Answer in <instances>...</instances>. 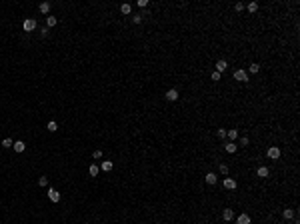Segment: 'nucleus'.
<instances>
[{
  "instance_id": "nucleus-9",
  "label": "nucleus",
  "mask_w": 300,
  "mask_h": 224,
  "mask_svg": "<svg viewBox=\"0 0 300 224\" xmlns=\"http://www.w3.org/2000/svg\"><path fill=\"white\" fill-rule=\"evenodd\" d=\"M224 188L226 190H236L238 188V182L234 178H224Z\"/></svg>"
},
{
  "instance_id": "nucleus-32",
  "label": "nucleus",
  "mask_w": 300,
  "mask_h": 224,
  "mask_svg": "<svg viewBox=\"0 0 300 224\" xmlns=\"http://www.w3.org/2000/svg\"><path fill=\"white\" fill-rule=\"evenodd\" d=\"M92 158H94V160L102 158V150H94V152H92Z\"/></svg>"
},
{
  "instance_id": "nucleus-31",
  "label": "nucleus",
  "mask_w": 300,
  "mask_h": 224,
  "mask_svg": "<svg viewBox=\"0 0 300 224\" xmlns=\"http://www.w3.org/2000/svg\"><path fill=\"white\" fill-rule=\"evenodd\" d=\"M244 8H246V6H244L242 2H236V4H234V10H236V12H242Z\"/></svg>"
},
{
  "instance_id": "nucleus-6",
  "label": "nucleus",
  "mask_w": 300,
  "mask_h": 224,
  "mask_svg": "<svg viewBox=\"0 0 300 224\" xmlns=\"http://www.w3.org/2000/svg\"><path fill=\"white\" fill-rule=\"evenodd\" d=\"M256 176L258 178H268L270 176V168L268 166H258L256 168Z\"/></svg>"
},
{
  "instance_id": "nucleus-30",
  "label": "nucleus",
  "mask_w": 300,
  "mask_h": 224,
  "mask_svg": "<svg viewBox=\"0 0 300 224\" xmlns=\"http://www.w3.org/2000/svg\"><path fill=\"white\" fill-rule=\"evenodd\" d=\"M216 136H218V138H224V136H226V128H218L216 130Z\"/></svg>"
},
{
  "instance_id": "nucleus-22",
  "label": "nucleus",
  "mask_w": 300,
  "mask_h": 224,
  "mask_svg": "<svg viewBox=\"0 0 300 224\" xmlns=\"http://www.w3.org/2000/svg\"><path fill=\"white\" fill-rule=\"evenodd\" d=\"M100 170L110 172V170H112V162H110V160H104V162H102V166H100Z\"/></svg>"
},
{
  "instance_id": "nucleus-3",
  "label": "nucleus",
  "mask_w": 300,
  "mask_h": 224,
  "mask_svg": "<svg viewBox=\"0 0 300 224\" xmlns=\"http://www.w3.org/2000/svg\"><path fill=\"white\" fill-rule=\"evenodd\" d=\"M266 156H268L270 160H278V158H280V148H278V146H270V148L266 150Z\"/></svg>"
},
{
  "instance_id": "nucleus-28",
  "label": "nucleus",
  "mask_w": 300,
  "mask_h": 224,
  "mask_svg": "<svg viewBox=\"0 0 300 224\" xmlns=\"http://www.w3.org/2000/svg\"><path fill=\"white\" fill-rule=\"evenodd\" d=\"M38 184H40V186H48V176H40L38 178Z\"/></svg>"
},
{
  "instance_id": "nucleus-7",
  "label": "nucleus",
  "mask_w": 300,
  "mask_h": 224,
  "mask_svg": "<svg viewBox=\"0 0 300 224\" xmlns=\"http://www.w3.org/2000/svg\"><path fill=\"white\" fill-rule=\"evenodd\" d=\"M204 182L208 184V186H214V184L218 182V176L214 172H206V176H204Z\"/></svg>"
},
{
  "instance_id": "nucleus-33",
  "label": "nucleus",
  "mask_w": 300,
  "mask_h": 224,
  "mask_svg": "<svg viewBox=\"0 0 300 224\" xmlns=\"http://www.w3.org/2000/svg\"><path fill=\"white\" fill-rule=\"evenodd\" d=\"M136 4H138L140 8H146V6H148V0H138V2H136Z\"/></svg>"
},
{
  "instance_id": "nucleus-16",
  "label": "nucleus",
  "mask_w": 300,
  "mask_h": 224,
  "mask_svg": "<svg viewBox=\"0 0 300 224\" xmlns=\"http://www.w3.org/2000/svg\"><path fill=\"white\" fill-rule=\"evenodd\" d=\"M282 218H284V220H292L294 218V208H284L282 210Z\"/></svg>"
},
{
  "instance_id": "nucleus-11",
  "label": "nucleus",
  "mask_w": 300,
  "mask_h": 224,
  "mask_svg": "<svg viewBox=\"0 0 300 224\" xmlns=\"http://www.w3.org/2000/svg\"><path fill=\"white\" fill-rule=\"evenodd\" d=\"M226 68H228V62H226V60H224V58H220V60H216V72H220V74H222V72H224V70H226Z\"/></svg>"
},
{
  "instance_id": "nucleus-17",
  "label": "nucleus",
  "mask_w": 300,
  "mask_h": 224,
  "mask_svg": "<svg viewBox=\"0 0 300 224\" xmlns=\"http://www.w3.org/2000/svg\"><path fill=\"white\" fill-rule=\"evenodd\" d=\"M50 8H52L50 2H40V6H38V10H40L42 14H48V12H50Z\"/></svg>"
},
{
  "instance_id": "nucleus-15",
  "label": "nucleus",
  "mask_w": 300,
  "mask_h": 224,
  "mask_svg": "<svg viewBox=\"0 0 300 224\" xmlns=\"http://www.w3.org/2000/svg\"><path fill=\"white\" fill-rule=\"evenodd\" d=\"M226 138L230 140V142H234V140L238 138V130H236V128H230V130H226Z\"/></svg>"
},
{
  "instance_id": "nucleus-10",
  "label": "nucleus",
  "mask_w": 300,
  "mask_h": 224,
  "mask_svg": "<svg viewBox=\"0 0 300 224\" xmlns=\"http://www.w3.org/2000/svg\"><path fill=\"white\" fill-rule=\"evenodd\" d=\"M252 220H250V214H246V212H242V214L236 216V224H250Z\"/></svg>"
},
{
  "instance_id": "nucleus-29",
  "label": "nucleus",
  "mask_w": 300,
  "mask_h": 224,
  "mask_svg": "<svg viewBox=\"0 0 300 224\" xmlns=\"http://www.w3.org/2000/svg\"><path fill=\"white\" fill-rule=\"evenodd\" d=\"M132 22L134 24H140V22H142V14H134L132 16Z\"/></svg>"
},
{
  "instance_id": "nucleus-35",
  "label": "nucleus",
  "mask_w": 300,
  "mask_h": 224,
  "mask_svg": "<svg viewBox=\"0 0 300 224\" xmlns=\"http://www.w3.org/2000/svg\"><path fill=\"white\" fill-rule=\"evenodd\" d=\"M0 208H2V206H0Z\"/></svg>"
},
{
  "instance_id": "nucleus-5",
  "label": "nucleus",
  "mask_w": 300,
  "mask_h": 224,
  "mask_svg": "<svg viewBox=\"0 0 300 224\" xmlns=\"http://www.w3.org/2000/svg\"><path fill=\"white\" fill-rule=\"evenodd\" d=\"M48 200L54 202V204H56V202H60V192H58L56 188H48Z\"/></svg>"
},
{
  "instance_id": "nucleus-26",
  "label": "nucleus",
  "mask_w": 300,
  "mask_h": 224,
  "mask_svg": "<svg viewBox=\"0 0 300 224\" xmlns=\"http://www.w3.org/2000/svg\"><path fill=\"white\" fill-rule=\"evenodd\" d=\"M220 78H222V74H220V72H216V70H214V72L210 74V80H212V82H218V80H220Z\"/></svg>"
},
{
  "instance_id": "nucleus-2",
  "label": "nucleus",
  "mask_w": 300,
  "mask_h": 224,
  "mask_svg": "<svg viewBox=\"0 0 300 224\" xmlns=\"http://www.w3.org/2000/svg\"><path fill=\"white\" fill-rule=\"evenodd\" d=\"M36 26H38V24H36L34 18H26L24 22H22V30H24V32H32V30H36Z\"/></svg>"
},
{
  "instance_id": "nucleus-12",
  "label": "nucleus",
  "mask_w": 300,
  "mask_h": 224,
  "mask_svg": "<svg viewBox=\"0 0 300 224\" xmlns=\"http://www.w3.org/2000/svg\"><path fill=\"white\" fill-rule=\"evenodd\" d=\"M12 148H14V152H18V154H20V152H24V150H26V142L16 140L14 144H12Z\"/></svg>"
},
{
  "instance_id": "nucleus-24",
  "label": "nucleus",
  "mask_w": 300,
  "mask_h": 224,
  "mask_svg": "<svg viewBox=\"0 0 300 224\" xmlns=\"http://www.w3.org/2000/svg\"><path fill=\"white\" fill-rule=\"evenodd\" d=\"M46 128H48V132H56V130H58V124L54 122V120H50V122L46 124Z\"/></svg>"
},
{
  "instance_id": "nucleus-23",
  "label": "nucleus",
  "mask_w": 300,
  "mask_h": 224,
  "mask_svg": "<svg viewBox=\"0 0 300 224\" xmlns=\"http://www.w3.org/2000/svg\"><path fill=\"white\" fill-rule=\"evenodd\" d=\"M12 144H14L12 138H4L2 142H0V146H2V148H12Z\"/></svg>"
},
{
  "instance_id": "nucleus-20",
  "label": "nucleus",
  "mask_w": 300,
  "mask_h": 224,
  "mask_svg": "<svg viewBox=\"0 0 300 224\" xmlns=\"http://www.w3.org/2000/svg\"><path fill=\"white\" fill-rule=\"evenodd\" d=\"M248 72H250V74H258V72H260V64H258V62H252V64L248 66Z\"/></svg>"
},
{
  "instance_id": "nucleus-34",
  "label": "nucleus",
  "mask_w": 300,
  "mask_h": 224,
  "mask_svg": "<svg viewBox=\"0 0 300 224\" xmlns=\"http://www.w3.org/2000/svg\"><path fill=\"white\" fill-rule=\"evenodd\" d=\"M40 36L46 38V36H48V28H42V30H40Z\"/></svg>"
},
{
  "instance_id": "nucleus-27",
  "label": "nucleus",
  "mask_w": 300,
  "mask_h": 224,
  "mask_svg": "<svg viewBox=\"0 0 300 224\" xmlns=\"http://www.w3.org/2000/svg\"><path fill=\"white\" fill-rule=\"evenodd\" d=\"M248 144H250V138H248V136H242V138H240V146H244V148H246Z\"/></svg>"
},
{
  "instance_id": "nucleus-21",
  "label": "nucleus",
  "mask_w": 300,
  "mask_h": 224,
  "mask_svg": "<svg viewBox=\"0 0 300 224\" xmlns=\"http://www.w3.org/2000/svg\"><path fill=\"white\" fill-rule=\"evenodd\" d=\"M246 10L250 14H254V12H258V2H250L248 6H246Z\"/></svg>"
},
{
  "instance_id": "nucleus-13",
  "label": "nucleus",
  "mask_w": 300,
  "mask_h": 224,
  "mask_svg": "<svg viewBox=\"0 0 300 224\" xmlns=\"http://www.w3.org/2000/svg\"><path fill=\"white\" fill-rule=\"evenodd\" d=\"M120 12H122L124 16H130L132 14V6H130L128 2H124V4H120Z\"/></svg>"
},
{
  "instance_id": "nucleus-19",
  "label": "nucleus",
  "mask_w": 300,
  "mask_h": 224,
  "mask_svg": "<svg viewBox=\"0 0 300 224\" xmlns=\"http://www.w3.org/2000/svg\"><path fill=\"white\" fill-rule=\"evenodd\" d=\"M88 174L96 178L98 174H100V166H96V164H90V166H88Z\"/></svg>"
},
{
  "instance_id": "nucleus-14",
  "label": "nucleus",
  "mask_w": 300,
  "mask_h": 224,
  "mask_svg": "<svg viewBox=\"0 0 300 224\" xmlns=\"http://www.w3.org/2000/svg\"><path fill=\"white\" fill-rule=\"evenodd\" d=\"M236 150H238V146L234 144V142H226L224 144V152H228V154H234Z\"/></svg>"
},
{
  "instance_id": "nucleus-8",
  "label": "nucleus",
  "mask_w": 300,
  "mask_h": 224,
  "mask_svg": "<svg viewBox=\"0 0 300 224\" xmlns=\"http://www.w3.org/2000/svg\"><path fill=\"white\" fill-rule=\"evenodd\" d=\"M222 220H224V222H232L234 220V210L232 208H224V210H222Z\"/></svg>"
},
{
  "instance_id": "nucleus-1",
  "label": "nucleus",
  "mask_w": 300,
  "mask_h": 224,
  "mask_svg": "<svg viewBox=\"0 0 300 224\" xmlns=\"http://www.w3.org/2000/svg\"><path fill=\"white\" fill-rule=\"evenodd\" d=\"M232 78L236 80V82H248V74H246V70H242V68H236L232 72Z\"/></svg>"
},
{
  "instance_id": "nucleus-4",
  "label": "nucleus",
  "mask_w": 300,
  "mask_h": 224,
  "mask_svg": "<svg viewBox=\"0 0 300 224\" xmlns=\"http://www.w3.org/2000/svg\"><path fill=\"white\" fill-rule=\"evenodd\" d=\"M178 96H180V94H178V90H176V88L166 90V94H164V98H166L168 102H176V100H178Z\"/></svg>"
},
{
  "instance_id": "nucleus-18",
  "label": "nucleus",
  "mask_w": 300,
  "mask_h": 224,
  "mask_svg": "<svg viewBox=\"0 0 300 224\" xmlns=\"http://www.w3.org/2000/svg\"><path fill=\"white\" fill-rule=\"evenodd\" d=\"M56 24H58L56 16H46V28H54Z\"/></svg>"
},
{
  "instance_id": "nucleus-25",
  "label": "nucleus",
  "mask_w": 300,
  "mask_h": 224,
  "mask_svg": "<svg viewBox=\"0 0 300 224\" xmlns=\"http://www.w3.org/2000/svg\"><path fill=\"white\" fill-rule=\"evenodd\" d=\"M218 170H220V174H224V176H228L230 168H228V164H220V166H218Z\"/></svg>"
}]
</instances>
